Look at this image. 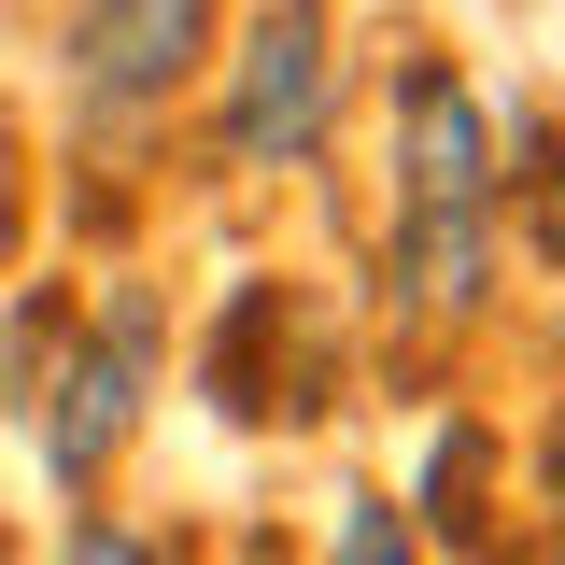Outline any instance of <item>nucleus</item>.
Returning <instances> with one entry per match:
<instances>
[{
  "label": "nucleus",
  "mask_w": 565,
  "mask_h": 565,
  "mask_svg": "<svg viewBox=\"0 0 565 565\" xmlns=\"http://www.w3.org/2000/svg\"><path fill=\"white\" fill-rule=\"evenodd\" d=\"M396 199H382V311L411 326V340H452V326H481L494 297V114L467 99V71L424 57L396 85Z\"/></svg>",
  "instance_id": "obj_1"
},
{
  "label": "nucleus",
  "mask_w": 565,
  "mask_h": 565,
  "mask_svg": "<svg viewBox=\"0 0 565 565\" xmlns=\"http://www.w3.org/2000/svg\"><path fill=\"white\" fill-rule=\"evenodd\" d=\"M326 141H340V29H326V0H269V14L226 43L212 156H226V170H311Z\"/></svg>",
  "instance_id": "obj_2"
},
{
  "label": "nucleus",
  "mask_w": 565,
  "mask_h": 565,
  "mask_svg": "<svg viewBox=\"0 0 565 565\" xmlns=\"http://www.w3.org/2000/svg\"><path fill=\"white\" fill-rule=\"evenodd\" d=\"M141 382H156V297H114L99 326H57V353H43V411H29V438H43V481L57 494H85L114 452L141 438Z\"/></svg>",
  "instance_id": "obj_3"
},
{
  "label": "nucleus",
  "mask_w": 565,
  "mask_h": 565,
  "mask_svg": "<svg viewBox=\"0 0 565 565\" xmlns=\"http://www.w3.org/2000/svg\"><path fill=\"white\" fill-rule=\"evenodd\" d=\"M199 71H212V0H71L57 14V85L99 128L170 114Z\"/></svg>",
  "instance_id": "obj_4"
},
{
  "label": "nucleus",
  "mask_w": 565,
  "mask_h": 565,
  "mask_svg": "<svg viewBox=\"0 0 565 565\" xmlns=\"http://www.w3.org/2000/svg\"><path fill=\"white\" fill-rule=\"evenodd\" d=\"M326 565H424V509H411V494H340Z\"/></svg>",
  "instance_id": "obj_5"
},
{
  "label": "nucleus",
  "mask_w": 565,
  "mask_h": 565,
  "mask_svg": "<svg viewBox=\"0 0 565 565\" xmlns=\"http://www.w3.org/2000/svg\"><path fill=\"white\" fill-rule=\"evenodd\" d=\"M57 565H156V537H128V523H99V509H85V523L57 537Z\"/></svg>",
  "instance_id": "obj_6"
},
{
  "label": "nucleus",
  "mask_w": 565,
  "mask_h": 565,
  "mask_svg": "<svg viewBox=\"0 0 565 565\" xmlns=\"http://www.w3.org/2000/svg\"><path fill=\"white\" fill-rule=\"evenodd\" d=\"M537 255H552V282H565V170H537Z\"/></svg>",
  "instance_id": "obj_7"
},
{
  "label": "nucleus",
  "mask_w": 565,
  "mask_h": 565,
  "mask_svg": "<svg viewBox=\"0 0 565 565\" xmlns=\"http://www.w3.org/2000/svg\"><path fill=\"white\" fill-rule=\"evenodd\" d=\"M481 565H509V552H481ZM523 565H552V552H523Z\"/></svg>",
  "instance_id": "obj_8"
}]
</instances>
